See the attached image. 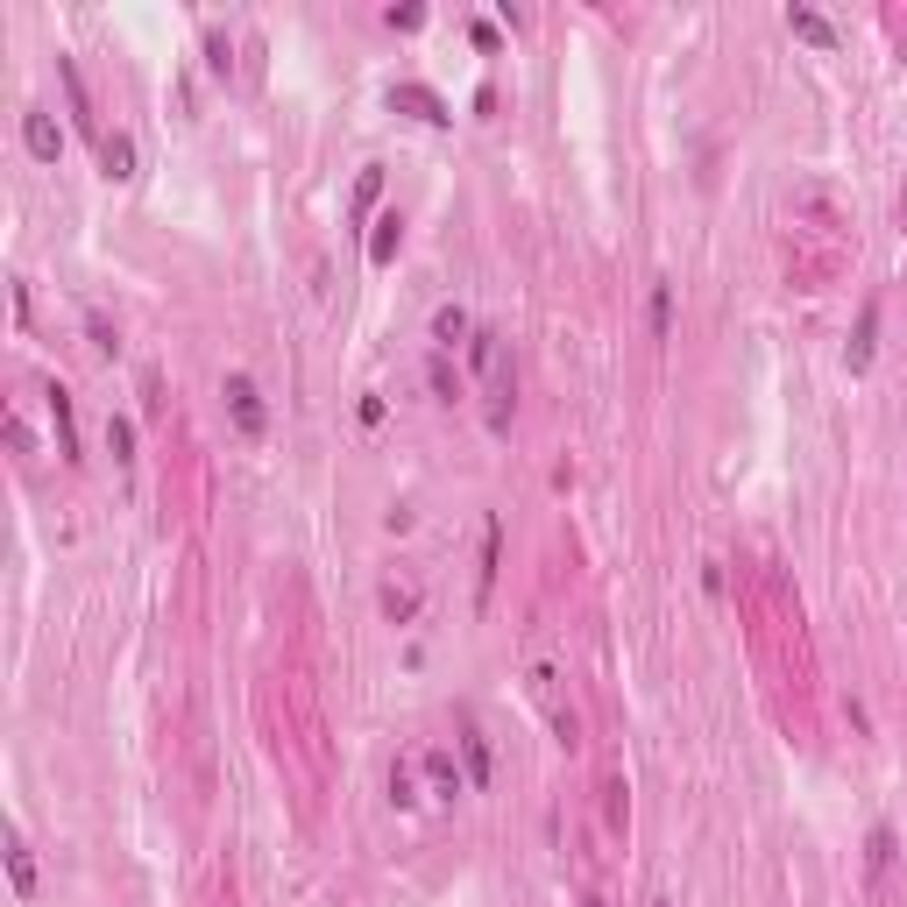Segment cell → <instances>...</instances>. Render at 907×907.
I'll return each mask as SVG.
<instances>
[{
    "label": "cell",
    "mask_w": 907,
    "mask_h": 907,
    "mask_svg": "<svg viewBox=\"0 0 907 907\" xmlns=\"http://www.w3.org/2000/svg\"><path fill=\"white\" fill-rule=\"evenodd\" d=\"M220 397H227V411H234V426H241V433H249V440H263V433H270V411H263V390H256L249 376H227V390H220Z\"/></svg>",
    "instance_id": "obj_1"
},
{
    "label": "cell",
    "mask_w": 907,
    "mask_h": 907,
    "mask_svg": "<svg viewBox=\"0 0 907 907\" xmlns=\"http://www.w3.org/2000/svg\"><path fill=\"white\" fill-rule=\"evenodd\" d=\"M57 78H64V100H71V121H78V135L107 142V135H100V114H93V93H86V78H78V64H71V57H57Z\"/></svg>",
    "instance_id": "obj_2"
},
{
    "label": "cell",
    "mask_w": 907,
    "mask_h": 907,
    "mask_svg": "<svg viewBox=\"0 0 907 907\" xmlns=\"http://www.w3.org/2000/svg\"><path fill=\"white\" fill-rule=\"evenodd\" d=\"M43 404H50V426H57V454L78 468L86 454H78V426H71V390H64V383H50V390H43Z\"/></svg>",
    "instance_id": "obj_3"
},
{
    "label": "cell",
    "mask_w": 907,
    "mask_h": 907,
    "mask_svg": "<svg viewBox=\"0 0 907 907\" xmlns=\"http://www.w3.org/2000/svg\"><path fill=\"white\" fill-rule=\"evenodd\" d=\"M22 142H29V156H36V163H57V156H64V135H57V121H50L43 107H29V114H22Z\"/></svg>",
    "instance_id": "obj_4"
},
{
    "label": "cell",
    "mask_w": 907,
    "mask_h": 907,
    "mask_svg": "<svg viewBox=\"0 0 907 907\" xmlns=\"http://www.w3.org/2000/svg\"><path fill=\"white\" fill-rule=\"evenodd\" d=\"M497 567H504V518H482V582H475V603L497 596Z\"/></svg>",
    "instance_id": "obj_5"
},
{
    "label": "cell",
    "mask_w": 907,
    "mask_h": 907,
    "mask_svg": "<svg viewBox=\"0 0 907 907\" xmlns=\"http://www.w3.org/2000/svg\"><path fill=\"white\" fill-rule=\"evenodd\" d=\"M468 334H475V319H468L461 305H440V312H433V348H440V355H454Z\"/></svg>",
    "instance_id": "obj_6"
},
{
    "label": "cell",
    "mask_w": 907,
    "mask_h": 907,
    "mask_svg": "<svg viewBox=\"0 0 907 907\" xmlns=\"http://www.w3.org/2000/svg\"><path fill=\"white\" fill-rule=\"evenodd\" d=\"M787 29H794L801 43H815V50H837V29H830V22H822L815 8H787Z\"/></svg>",
    "instance_id": "obj_7"
},
{
    "label": "cell",
    "mask_w": 907,
    "mask_h": 907,
    "mask_svg": "<svg viewBox=\"0 0 907 907\" xmlns=\"http://www.w3.org/2000/svg\"><path fill=\"white\" fill-rule=\"evenodd\" d=\"M100 171H107L114 185L135 178V142H128V135H107V142H100Z\"/></svg>",
    "instance_id": "obj_8"
},
{
    "label": "cell",
    "mask_w": 907,
    "mask_h": 907,
    "mask_svg": "<svg viewBox=\"0 0 907 907\" xmlns=\"http://www.w3.org/2000/svg\"><path fill=\"white\" fill-rule=\"evenodd\" d=\"M397 241H404V220H397V213H383V220H376V234H369V263H376V270H390Z\"/></svg>",
    "instance_id": "obj_9"
},
{
    "label": "cell",
    "mask_w": 907,
    "mask_h": 907,
    "mask_svg": "<svg viewBox=\"0 0 907 907\" xmlns=\"http://www.w3.org/2000/svg\"><path fill=\"white\" fill-rule=\"evenodd\" d=\"M426 780H433V794H440V801H454V794L468 787V780L454 773V752H426Z\"/></svg>",
    "instance_id": "obj_10"
},
{
    "label": "cell",
    "mask_w": 907,
    "mask_h": 907,
    "mask_svg": "<svg viewBox=\"0 0 907 907\" xmlns=\"http://www.w3.org/2000/svg\"><path fill=\"white\" fill-rule=\"evenodd\" d=\"M461 752H468V780L489 787V737H482L475 723H461Z\"/></svg>",
    "instance_id": "obj_11"
},
{
    "label": "cell",
    "mask_w": 907,
    "mask_h": 907,
    "mask_svg": "<svg viewBox=\"0 0 907 907\" xmlns=\"http://www.w3.org/2000/svg\"><path fill=\"white\" fill-rule=\"evenodd\" d=\"M390 100H397V107H419V121H454V114H447V100H440V93H426V86H397Z\"/></svg>",
    "instance_id": "obj_12"
},
{
    "label": "cell",
    "mask_w": 907,
    "mask_h": 907,
    "mask_svg": "<svg viewBox=\"0 0 907 907\" xmlns=\"http://www.w3.org/2000/svg\"><path fill=\"white\" fill-rule=\"evenodd\" d=\"M872 341H879V305L865 298V312H858V334H851V369H865V362H872Z\"/></svg>",
    "instance_id": "obj_13"
},
{
    "label": "cell",
    "mask_w": 907,
    "mask_h": 907,
    "mask_svg": "<svg viewBox=\"0 0 907 907\" xmlns=\"http://www.w3.org/2000/svg\"><path fill=\"white\" fill-rule=\"evenodd\" d=\"M426 390H433L440 404H454V397H461V376H454V362H447L440 348H433V362H426Z\"/></svg>",
    "instance_id": "obj_14"
},
{
    "label": "cell",
    "mask_w": 907,
    "mask_h": 907,
    "mask_svg": "<svg viewBox=\"0 0 907 907\" xmlns=\"http://www.w3.org/2000/svg\"><path fill=\"white\" fill-rule=\"evenodd\" d=\"M645 319H652V341H667V334H674V284H652Z\"/></svg>",
    "instance_id": "obj_15"
},
{
    "label": "cell",
    "mask_w": 907,
    "mask_h": 907,
    "mask_svg": "<svg viewBox=\"0 0 907 907\" xmlns=\"http://www.w3.org/2000/svg\"><path fill=\"white\" fill-rule=\"evenodd\" d=\"M8 872H15V893H36V865H29V844H22V830L8 837Z\"/></svg>",
    "instance_id": "obj_16"
},
{
    "label": "cell",
    "mask_w": 907,
    "mask_h": 907,
    "mask_svg": "<svg viewBox=\"0 0 907 907\" xmlns=\"http://www.w3.org/2000/svg\"><path fill=\"white\" fill-rule=\"evenodd\" d=\"M865 865H872V879H879V872L893 865V830H886V822H879V830L865 837Z\"/></svg>",
    "instance_id": "obj_17"
},
{
    "label": "cell",
    "mask_w": 907,
    "mask_h": 907,
    "mask_svg": "<svg viewBox=\"0 0 907 907\" xmlns=\"http://www.w3.org/2000/svg\"><path fill=\"white\" fill-rule=\"evenodd\" d=\"M86 334H93L100 355H121V334H114V319H107V312H86Z\"/></svg>",
    "instance_id": "obj_18"
},
{
    "label": "cell",
    "mask_w": 907,
    "mask_h": 907,
    "mask_svg": "<svg viewBox=\"0 0 907 907\" xmlns=\"http://www.w3.org/2000/svg\"><path fill=\"white\" fill-rule=\"evenodd\" d=\"M206 64H213V78H227V71H234V43H227L220 29H206Z\"/></svg>",
    "instance_id": "obj_19"
},
{
    "label": "cell",
    "mask_w": 907,
    "mask_h": 907,
    "mask_svg": "<svg viewBox=\"0 0 907 907\" xmlns=\"http://www.w3.org/2000/svg\"><path fill=\"white\" fill-rule=\"evenodd\" d=\"M107 447H114V461H135V426L128 419H107Z\"/></svg>",
    "instance_id": "obj_20"
},
{
    "label": "cell",
    "mask_w": 907,
    "mask_h": 907,
    "mask_svg": "<svg viewBox=\"0 0 907 907\" xmlns=\"http://www.w3.org/2000/svg\"><path fill=\"white\" fill-rule=\"evenodd\" d=\"M411 610H419V596H411V589H383V617H397V624H404Z\"/></svg>",
    "instance_id": "obj_21"
},
{
    "label": "cell",
    "mask_w": 907,
    "mask_h": 907,
    "mask_svg": "<svg viewBox=\"0 0 907 907\" xmlns=\"http://www.w3.org/2000/svg\"><path fill=\"white\" fill-rule=\"evenodd\" d=\"M376 192H383V171H376V163H369V171H362V185H355V206H369Z\"/></svg>",
    "instance_id": "obj_22"
},
{
    "label": "cell",
    "mask_w": 907,
    "mask_h": 907,
    "mask_svg": "<svg viewBox=\"0 0 907 907\" xmlns=\"http://www.w3.org/2000/svg\"><path fill=\"white\" fill-rule=\"evenodd\" d=\"M603 794H610V822H617V830H624V815H631V808H624V780H610Z\"/></svg>",
    "instance_id": "obj_23"
},
{
    "label": "cell",
    "mask_w": 907,
    "mask_h": 907,
    "mask_svg": "<svg viewBox=\"0 0 907 907\" xmlns=\"http://www.w3.org/2000/svg\"><path fill=\"white\" fill-rule=\"evenodd\" d=\"M652 907H674V900H652Z\"/></svg>",
    "instance_id": "obj_24"
},
{
    "label": "cell",
    "mask_w": 907,
    "mask_h": 907,
    "mask_svg": "<svg viewBox=\"0 0 907 907\" xmlns=\"http://www.w3.org/2000/svg\"><path fill=\"white\" fill-rule=\"evenodd\" d=\"M589 907H603V900H589Z\"/></svg>",
    "instance_id": "obj_25"
}]
</instances>
